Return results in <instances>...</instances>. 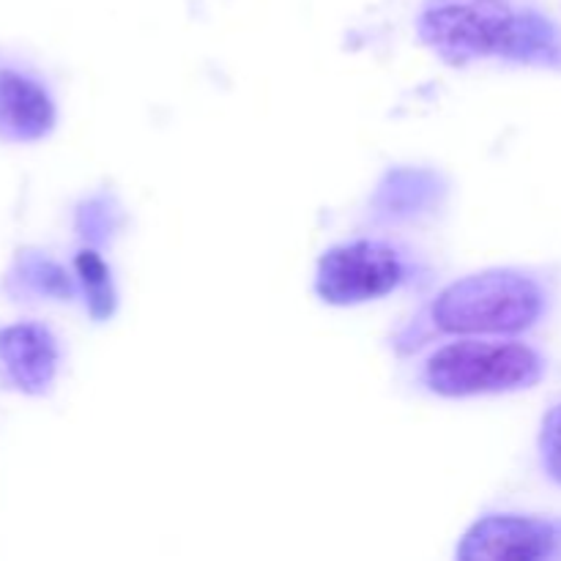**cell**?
<instances>
[{"instance_id":"1","label":"cell","mask_w":561,"mask_h":561,"mask_svg":"<svg viewBox=\"0 0 561 561\" xmlns=\"http://www.w3.org/2000/svg\"><path fill=\"white\" fill-rule=\"evenodd\" d=\"M546 305V288L529 272L482 268L444 285L394 345L409 354L433 337H515L537 327Z\"/></svg>"},{"instance_id":"2","label":"cell","mask_w":561,"mask_h":561,"mask_svg":"<svg viewBox=\"0 0 561 561\" xmlns=\"http://www.w3.org/2000/svg\"><path fill=\"white\" fill-rule=\"evenodd\" d=\"M420 38L447 64L504 58L518 64H561V36L540 14L510 9L504 0H442L416 22Z\"/></svg>"},{"instance_id":"3","label":"cell","mask_w":561,"mask_h":561,"mask_svg":"<svg viewBox=\"0 0 561 561\" xmlns=\"http://www.w3.org/2000/svg\"><path fill=\"white\" fill-rule=\"evenodd\" d=\"M546 376V359L531 345L513 337H458L422 362L425 392L447 400L488 398L531 389Z\"/></svg>"},{"instance_id":"4","label":"cell","mask_w":561,"mask_h":561,"mask_svg":"<svg viewBox=\"0 0 561 561\" xmlns=\"http://www.w3.org/2000/svg\"><path fill=\"white\" fill-rule=\"evenodd\" d=\"M420 277L422 266L405 247L387 239H351L318 257L312 288L323 305L356 307L387 299Z\"/></svg>"},{"instance_id":"5","label":"cell","mask_w":561,"mask_h":561,"mask_svg":"<svg viewBox=\"0 0 561 561\" xmlns=\"http://www.w3.org/2000/svg\"><path fill=\"white\" fill-rule=\"evenodd\" d=\"M561 557V524L537 515L485 513L463 531L458 561H546Z\"/></svg>"},{"instance_id":"6","label":"cell","mask_w":561,"mask_h":561,"mask_svg":"<svg viewBox=\"0 0 561 561\" xmlns=\"http://www.w3.org/2000/svg\"><path fill=\"white\" fill-rule=\"evenodd\" d=\"M58 340L42 323L0 329V378L22 394H44L58 376Z\"/></svg>"},{"instance_id":"7","label":"cell","mask_w":561,"mask_h":561,"mask_svg":"<svg viewBox=\"0 0 561 561\" xmlns=\"http://www.w3.org/2000/svg\"><path fill=\"white\" fill-rule=\"evenodd\" d=\"M55 102L47 88L25 71L0 66V140L33 142L55 129Z\"/></svg>"},{"instance_id":"8","label":"cell","mask_w":561,"mask_h":561,"mask_svg":"<svg viewBox=\"0 0 561 561\" xmlns=\"http://www.w3.org/2000/svg\"><path fill=\"white\" fill-rule=\"evenodd\" d=\"M438 195V175L431 170H398L378 186L376 208L387 219H409L422 214Z\"/></svg>"},{"instance_id":"9","label":"cell","mask_w":561,"mask_h":561,"mask_svg":"<svg viewBox=\"0 0 561 561\" xmlns=\"http://www.w3.org/2000/svg\"><path fill=\"white\" fill-rule=\"evenodd\" d=\"M75 272L93 321H110L115 305H118V296H115L113 272H110L107 261L96 250H80L75 257Z\"/></svg>"},{"instance_id":"10","label":"cell","mask_w":561,"mask_h":561,"mask_svg":"<svg viewBox=\"0 0 561 561\" xmlns=\"http://www.w3.org/2000/svg\"><path fill=\"white\" fill-rule=\"evenodd\" d=\"M16 279L25 290L49 296V299L69 301L75 296V283H71L69 274L44 252H22L20 261H16Z\"/></svg>"},{"instance_id":"11","label":"cell","mask_w":561,"mask_h":561,"mask_svg":"<svg viewBox=\"0 0 561 561\" xmlns=\"http://www.w3.org/2000/svg\"><path fill=\"white\" fill-rule=\"evenodd\" d=\"M537 449H540V463L548 480L561 485V403L542 416Z\"/></svg>"}]
</instances>
